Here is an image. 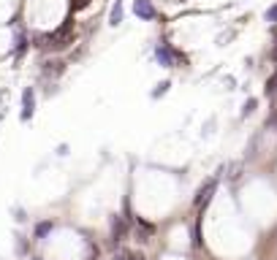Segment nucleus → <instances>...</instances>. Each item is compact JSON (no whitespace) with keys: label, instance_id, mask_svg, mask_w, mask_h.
<instances>
[{"label":"nucleus","instance_id":"f257e3e1","mask_svg":"<svg viewBox=\"0 0 277 260\" xmlns=\"http://www.w3.org/2000/svg\"><path fill=\"white\" fill-rule=\"evenodd\" d=\"M125 236H128V219L112 217V241H123Z\"/></svg>","mask_w":277,"mask_h":260},{"label":"nucleus","instance_id":"f03ea898","mask_svg":"<svg viewBox=\"0 0 277 260\" xmlns=\"http://www.w3.org/2000/svg\"><path fill=\"white\" fill-rule=\"evenodd\" d=\"M152 233H155L152 225L144 222V219H136V236H138V241H149V239H152Z\"/></svg>","mask_w":277,"mask_h":260},{"label":"nucleus","instance_id":"7ed1b4c3","mask_svg":"<svg viewBox=\"0 0 277 260\" xmlns=\"http://www.w3.org/2000/svg\"><path fill=\"white\" fill-rule=\"evenodd\" d=\"M212 193H215V179L207 182V187H201L199 198H196V206H207V204H209V198H212Z\"/></svg>","mask_w":277,"mask_h":260},{"label":"nucleus","instance_id":"20e7f679","mask_svg":"<svg viewBox=\"0 0 277 260\" xmlns=\"http://www.w3.org/2000/svg\"><path fill=\"white\" fill-rule=\"evenodd\" d=\"M134 11H136L138 16H144V19H152V16H155L152 5H149L147 0H136V3H134Z\"/></svg>","mask_w":277,"mask_h":260},{"label":"nucleus","instance_id":"39448f33","mask_svg":"<svg viewBox=\"0 0 277 260\" xmlns=\"http://www.w3.org/2000/svg\"><path fill=\"white\" fill-rule=\"evenodd\" d=\"M114 260H144L141 252H136V250H125V247H120L117 252H114Z\"/></svg>","mask_w":277,"mask_h":260},{"label":"nucleus","instance_id":"423d86ee","mask_svg":"<svg viewBox=\"0 0 277 260\" xmlns=\"http://www.w3.org/2000/svg\"><path fill=\"white\" fill-rule=\"evenodd\" d=\"M158 60H163L166 65H174V54L169 52V46H166V44L158 46Z\"/></svg>","mask_w":277,"mask_h":260},{"label":"nucleus","instance_id":"0eeeda50","mask_svg":"<svg viewBox=\"0 0 277 260\" xmlns=\"http://www.w3.org/2000/svg\"><path fill=\"white\" fill-rule=\"evenodd\" d=\"M267 95H277V73H275V76H269V82H267Z\"/></svg>","mask_w":277,"mask_h":260},{"label":"nucleus","instance_id":"6e6552de","mask_svg":"<svg viewBox=\"0 0 277 260\" xmlns=\"http://www.w3.org/2000/svg\"><path fill=\"white\" fill-rule=\"evenodd\" d=\"M33 111V92H25V117H30Z\"/></svg>","mask_w":277,"mask_h":260},{"label":"nucleus","instance_id":"1a4fd4ad","mask_svg":"<svg viewBox=\"0 0 277 260\" xmlns=\"http://www.w3.org/2000/svg\"><path fill=\"white\" fill-rule=\"evenodd\" d=\"M120 19H123V8H120V3H117V5L112 8V25H117Z\"/></svg>","mask_w":277,"mask_h":260},{"label":"nucleus","instance_id":"9d476101","mask_svg":"<svg viewBox=\"0 0 277 260\" xmlns=\"http://www.w3.org/2000/svg\"><path fill=\"white\" fill-rule=\"evenodd\" d=\"M49 228H52V222H44V225H38V228H36V233H38V236H44Z\"/></svg>","mask_w":277,"mask_h":260},{"label":"nucleus","instance_id":"9b49d317","mask_svg":"<svg viewBox=\"0 0 277 260\" xmlns=\"http://www.w3.org/2000/svg\"><path fill=\"white\" fill-rule=\"evenodd\" d=\"M267 19H277V8H272V11H269V14H267Z\"/></svg>","mask_w":277,"mask_h":260},{"label":"nucleus","instance_id":"f8f14e48","mask_svg":"<svg viewBox=\"0 0 277 260\" xmlns=\"http://www.w3.org/2000/svg\"><path fill=\"white\" fill-rule=\"evenodd\" d=\"M272 57H275V60H277V49H275V52H272Z\"/></svg>","mask_w":277,"mask_h":260}]
</instances>
